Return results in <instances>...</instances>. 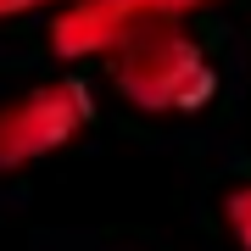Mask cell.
I'll use <instances>...</instances> for the list:
<instances>
[{
	"instance_id": "5b68a950",
	"label": "cell",
	"mask_w": 251,
	"mask_h": 251,
	"mask_svg": "<svg viewBox=\"0 0 251 251\" xmlns=\"http://www.w3.org/2000/svg\"><path fill=\"white\" fill-rule=\"evenodd\" d=\"M39 6H73V0H0V23L23 17V11H39Z\"/></svg>"
},
{
	"instance_id": "277c9868",
	"label": "cell",
	"mask_w": 251,
	"mask_h": 251,
	"mask_svg": "<svg viewBox=\"0 0 251 251\" xmlns=\"http://www.w3.org/2000/svg\"><path fill=\"white\" fill-rule=\"evenodd\" d=\"M224 218H229V229H234V240H240L246 251H251V184H240L229 196V206H224Z\"/></svg>"
},
{
	"instance_id": "7a4b0ae2",
	"label": "cell",
	"mask_w": 251,
	"mask_h": 251,
	"mask_svg": "<svg viewBox=\"0 0 251 251\" xmlns=\"http://www.w3.org/2000/svg\"><path fill=\"white\" fill-rule=\"evenodd\" d=\"M90 117H95V95L84 78H56L6 100L0 106V173H17L28 162L73 145L90 128Z\"/></svg>"
},
{
	"instance_id": "6da1fadb",
	"label": "cell",
	"mask_w": 251,
	"mask_h": 251,
	"mask_svg": "<svg viewBox=\"0 0 251 251\" xmlns=\"http://www.w3.org/2000/svg\"><path fill=\"white\" fill-rule=\"evenodd\" d=\"M106 67H112L117 95L140 112H196L218 95V67L184 34V23L145 28V34L123 39L106 56Z\"/></svg>"
},
{
	"instance_id": "3957f363",
	"label": "cell",
	"mask_w": 251,
	"mask_h": 251,
	"mask_svg": "<svg viewBox=\"0 0 251 251\" xmlns=\"http://www.w3.org/2000/svg\"><path fill=\"white\" fill-rule=\"evenodd\" d=\"M201 6H218V0H73L50 23V50L67 56V62H78V56H112L123 39L145 34V28L184 23Z\"/></svg>"
}]
</instances>
